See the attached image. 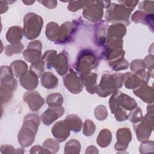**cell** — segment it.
<instances>
[{
	"instance_id": "obj_1",
	"label": "cell",
	"mask_w": 154,
	"mask_h": 154,
	"mask_svg": "<svg viewBox=\"0 0 154 154\" xmlns=\"http://www.w3.org/2000/svg\"><path fill=\"white\" fill-rule=\"evenodd\" d=\"M109 106L111 112L118 122L128 119L129 112L137 106L135 99L120 91L114 92L109 100Z\"/></svg>"
},
{
	"instance_id": "obj_2",
	"label": "cell",
	"mask_w": 154,
	"mask_h": 154,
	"mask_svg": "<svg viewBox=\"0 0 154 154\" xmlns=\"http://www.w3.org/2000/svg\"><path fill=\"white\" fill-rule=\"evenodd\" d=\"M40 123V118L36 114L29 113L24 117L17 135L18 142L22 147H27L34 143Z\"/></svg>"
},
{
	"instance_id": "obj_3",
	"label": "cell",
	"mask_w": 154,
	"mask_h": 154,
	"mask_svg": "<svg viewBox=\"0 0 154 154\" xmlns=\"http://www.w3.org/2000/svg\"><path fill=\"white\" fill-rule=\"evenodd\" d=\"M123 84V73H105L102 75L100 82L97 85L96 93L100 97H107L118 91L122 87Z\"/></svg>"
},
{
	"instance_id": "obj_4",
	"label": "cell",
	"mask_w": 154,
	"mask_h": 154,
	"mask_svg": "<svg viewBox=\"0 0 154 154\" xmlns=\"http://www.w3.org/2000/svg\"><path fill=\"white\" fill-rule=\"evenodd\" d=\"M154 108L153 102L148 103L147 107V114L143 117L142 120L134 124V129L137 138L140 141L148 140L154 128Z\"/></svg>"
},
{
	"instance_id": "obj_5",
	"label": "cell",
	"mask_w": 154,
	"mask_h": 154,
	"mask_svg": "<svg viewBox=\"0 0 154 154\" xmlns=\"http://www.w3.org/2000/svg\"><path fill=\"white\" fill-rule=\"evenodd\" d=\"M42 60L48 69L54 67L61 76L67 73L69 61L65 51H63L57 54L55 50L47 51L42 56Z\"/></svg>"
},
{
	"instance_id": "obj_6",
	"label": "cell",
	"mask_w": 154,
	"mask_h": 154,
	"mask_svg": "<svg viewBox=\"0 0 154 154\" xmlns=\"http://www.w3.org/2000/svg\"><path fill=\"white\" fill-rule=\"evenodd\" d=\"M132 11L123 4L111 3L106 8L105 18L108 22L120 23L126 26L130 24L129 16Z\"/></svg>"
},
{
	"instance_id": "obj_7",
	"label": "cell",
	"mask_w": 154,
	"mask_h": 154,
	"mask_svg": "<svg viewBox=\"0 0 154 154\" xmlns=\"http://www.w3.org/2000/svg\"><path fill=\"white\" fill-rule=\"evenodd\" d=\"M43 24L42 17L34 13H28L23 17V32L28 40L36 38L39 36Z\"/></svg>"
},
{
	"instance_id": "obj_8",
	"label": "cell",
	"mask_w": 154,
	"mask_h": 154,
	"mask_svg": "<svg viewBox=\"0 0 154 154\" xmlns=\"http://www.w3.org/2000/svg\"><path fill=\"white\" fill-rule=\"evenodd\" d=\"M97 58L94 52L89 49H84L78 54L75 64V69L80 75L91 72L97 64Z\"/></svg>"
},
{
	"instance_id": "obj_9",
	"label": "cell",
	"mask_w": 154,
	"mask_h": 154,
	"mask_svg": "<svg viewBox=\"0 0 154 154\" xmlns=\"http://www.w3.org/2000/svg\"><path fill=\"white\" fill-rule=\"evenodd\" d=\"M111 1H90L83 10V16L91 22L100 20L103 15V8H107L111 4Z\"/></svg>"
},
{
	"instance_id": "obj_10",
	"label": "cell",
	"mask_w": 154,
	"mask_h": 154,
	"mask_svg": "<svg viewBox=\"0 0 154 154\" xmlns=\"http://www.w3.org/2000/svg\"><path fill=\"white\" fill-rule=\"evenodd\" d=\"M66 88L73 94H78L83 89V84L80 76H78L73 69H70L68 73L63 78Z\"/></svg>"
},
{
	"instance_id": "obj_11",
	"label": "cell",
	"mask_w": 154,
	"mask_h": 154,
	"mask_svg": "<svg viewBox=\"0 0 154 154\" xmlns=\"http://www.w3.org/2000/svg\"><path fill=\"white\" fill-rule=\"evenodd\" d=\"M17 82L14 78L4 79L1 81V105L8 102L11 99L13 92L16 90Z\"/></svg>"
},
{
	"instance_id": "obj_12",
	"label": "cell",
	"mask_w": 154,
	"mask_h": 154,
	"mask_svg": "<svg viewBox=\"0 0 154 154\" xmlns=\"http://www.w3.org/2000/svg\"><path fill=\"white\" fill-rule=\"evenodd\" d=\"M116 137L117 141L114 145L115 150L120 152L126 150L132 140L131 130L128 128H119L116 132Z\"/></svg>"
},
{
	"instance_id": "obj_13",
	"label": "cell",
	"mask_w": 154,
	"mask_h": 154,
	"mask_svg": "<svg viewBox=\"0 0 154 154\" xmlns=\"http://www.w3.org/2000/svg\"><path fill=\"white\" fill-rule=\"evenodd\" d=\"M23 100L28 104L29 108L32 111L39 110L45 103L44 99L37 91L30 90L23 95Z\"/></svg>"
},
{
	"instance_id": "obj_14",
	"label": "cell",
	"mask_w": 154,
	"mask_h": 154,
	"mask_svg": "<svg viewBox=\"0 0 154 154\" xmlns=\"http://www.w3.org/2000/svg\"><path fill=\"white\" fill-rule=\"evenodd\" d=\"M64 113V108L61 106H49L41 115L40 119L42 122L46 126L51 125L53 122L61 117Z\"/></svg>"
},
{
	"instance_id": "obj_15",
	"label": "cell",
	"mask_w": 154,
	"mask_h": 154,
	"mask_svg": "<svg viewBox=\"0 0 154 154\" xmlns=\"http://www.w3.org/2000/svg\"><path fill=\"white\" fill-rule=\"evenodd\" d=\"M52 134L58 142H63L69 137L70 130L64 120L55 123L51 129Z\"/></svg>"
},
{
	"instance_id": "obj_16",
	"label": "cell",
	"mask_w": 154,
	"mask_h": 154,
	"mask_svg": "<svg viewBox=\"0 0 154 154\" xmlns=\"http://www.w3.org/2000/svg\"><path fill=\"white\" fill-rule=\"evenodd\" d=\"M152 87L149 86L147 83H142L139 87L134 89L133 93L143 102L150 103L153 102L154 92Z\"/></svg>"
},
{
	"instance_id": "obj_17",
	"label": "cell",
	"mask_w": 154,
	"mask_h": 154,
	"mask_svg": "<svg viewBox=\"0 0 154 154\" xmlns=\"http://www.w3.org/2000/svg\"><path fill=\"white\" fill-rule=\"evenodd\" d=\"M126 33V26L123 23H116L109 26L106 31V40L122 39Z\"/></svg>"
},
{
	"instance_id": "obj_18",
	"label": "cell",
	"mask_w": 154,
	"mask_h": 154,
	"mask_svg": "<svg viewBox=\"0 0 154 154\" xmlns=\"http://www.w3.org/2000/svg\"><path fill=\"white\" fill-rule=\"evenodd\" d=\"M38 78L35 73L29 70L20 77V84L26 90H33L38 85Z\"/></svg>"
},
{
	"instance_id": "obj_19",
	"label": "cell",
	"mask_w": 154,
	"mask_h": 154,
	"mask_svg": "<svg viewBox=\"0 0 154 154\" xmlns=\"http://www.w3.org/2000/svg\"><path fill=\"white\" fill-rule=\"evenodd\" d=\"M83 85L85 87L86 90L90 94H94L97 90V75L93 72H90L85 75H80Z\"/></svg>"
},
{
	"instance_id": "obj_20",
	"label": "cell",
	"mask_w": 154,
	"mask_h": 154,
	"mask_svg": "<svg viewBox=\"0 0 154 154\" xmlns=\"http://www.w3.org/2000/svg\"><path fill=\"white\" fill-rule=\"evenodd\" d=\"M131 20L135 23H141L148 25L153 32V14H146L143 11L137 10L132 15Z\"/></svg>"
},
{
	"instance_id": "obj_21",
	"label": "cell",
	"mask_w": 154,
	"mask_h": 154,
	"mask_svg": "<svg viewBox=\"0 0 154 154\" xmlns=\"http://www.w3.org/2000/svg\"><path fill=\"white\" fill-rule=\"evenodd\" d=\"M108 23L103 20L96 25L94 29V38L96 44L99 46H105L106 38V31Z\"/></svg>"
},
{
	"instance_id": "obj_22",
	"label": "cell",
	"mask_w": 154,
	"mask_h": 154,
	"mask_svg": "<svg viewBox=\"0 0 154 154\" xmlns=\"http://www.w3.org/2000/svg\"><path fill=\"white\" fill-rule=\"evenodd\" d=\"M75 25L72 22H66L60 26V37L58 43H66L74 33Z\"/></svg>"
},
{
	"instance_id": "obj_23",
	"label": "cell",
	"mask_w": 154,
	"mask_h": 154,
	"mask_svg": "<svg viewBox=\"0 0 154 154\" xmlns=\"http://www.w3.org/2000/svg\"><path fill=\"white\" fill-rule=\"evenodd\" d=\"M23 34V29L20 26H13L8 28L5 37L10 44H13L20 42Z\"/></svg>"
},
{
	"instance_id": "obj_24",
	"label": "cell",
	"mask_w": 154,
	"mask_h": 154,
	"mask_svg": "<svg viewBox=\"0 0 154 154\" xmlns=\"http://www.w3.org/2000/svg\"><path fill=\"white\" fill-rule=\"evenodd\" d=\"M123 83L126 88L135 89L143 82L136 74L132 72H126L123 74Z\"/></svg>"
},
{
	"instance_id": "obj_25",
	"label": "cell",
	"mask_w": 154,
	"mask_h": 154,
	"mask_svg": "<svg viewBox=\"0 0 154 154\" xmlns=\"http://www.w3.org/2000/svg\"><path fill=\"white\" fill-rule=\"evenodd\" d=\"M64 122L70 131L75 132H78L81 131L82 126V122L80 117L75 114H70L67 116Z\"/></svg>"
},
{
	"instance_id": "obj_26",
	"label": "cell",
	"mask_w": 154,
	"mask_h": 154,
	"mask_svg": "<svg viewBox=\"0 0 154 154\" xmlns=\"http://www.w3.org/2000/svg\"><path fill=\"white\" fill-rule=\"evenodd\" d=\"M41 84L47 89H52L58 84V79L52 72H46L41 76Z\"/></svg>"
},
{
	"instance_id": "obj_27",
	"label": "cell",
	"mask_w": 154,
	"mask_h": 154,
	"mask_svg": "<svg viewBox=\"0 0 154 154\" xmlns=\"http://www.w3.org/2000/svg\"><path fill=\"white\" fill-rule=\"evenodd\" d=\"M46 35L47 38L53 42L58 43L60 37V26L54 22H51L46 27Z\"/></svg>"
},
{
	"instance_id": "obj_28",
	"label": "cell",
	"mask_w": 154,
	"mask_h": 154,
	"mask_svg": "<svg viewBox=\"0 0 154 154\" xmlns=\"http://www.w3.org/2000/svg\"><path fill=\"white\" fill-rule=\"evenodd\" d=\"M23 57L29 63H34L42 58V50L34 48H27L23 52Z\"/></svg>"
},
{
	"instance_id": "obj_29",
	"label": "cell",
	"mask_w": 154,
	"mask_h": 154,
	"mask_svg": "<svg viewBox=\"0 0 154 154\" xmlns=\"http://www.w3.org/2000/svg\"><path fill=\"white\" fill-rule=\"evenodd\" d=\"M10 67L12 69L14 75L16 77L20 78L26 72H28V67L27 64L22 60H15L13 61L11 64Z\"/></svg>"
},
{
	"instance_id": "obj_30",
	"label": "cell",
	"mask_w": 154,
	"mask_h": 154,
	"mask_svg": "<svg viewBox=\"0 0 154 154\" xmlns=\"http://www.w3.org/2000/svg\"><path fill=\"white\" fill-rule=\"evenodd\" d=\"M112 140V134L108 129H102L96 139L97 144L101 147H106L109 146Z\"/></svg>"
},
{
	"instance_id": "obj_31",
	"label": "cell",
	"mask_w": 154,
	"mask_h": 154,
	"mask_svg": "<svg viewBox=\"0 0 154 154\" xmlns=\"http://www.w3.org/2000/svg\"><path fill=\"white\" fill-rule=\"evenodd\" d=\"M46 101L49 106H61L63 103V97L60 93H54L47 96Z\"/></svg>"
},
{
	"instance_id": "obj_32",
	"label": "cell",
	"mask_w": 154,
	"mask_h": 154,
	"mask_svg": "<svg viewBox=\"0 0 154 154\" xmlns=\"http://www.w3.org/2000/svg\"><path fill=\"white\" fill-rule=\"evenodd\" d=\"M81 150V144L76 139H72L68 141L64 147L65 154L67 153H79Z\"/></svg>"
},
{
	"instance_id": "obj_33",
	"label": "cell",
	"mask_w": 154,
	"mask_h": 154,
	"mask_svg": "<svg viewBox=\"0 0 154 154\" xmlns=\"http://www.w3.org/2000/svg\"><path fill=\"white\" fill-rule=\"evenodd\" d=\"M24 46L21 42L7 45L5 49V55L10 57L14 54H18L22 52Z\"/></svg>"
},
{
	"instance_id": "obj_34",
	"label": "cell",
	"mask_w": 154,
	"mask_h": 154,
	"mask_svg": "<svg viewBox=\"0 0 154 154\" xmlns=\"http://www.w3.org/2000/svg\"><path fill=\"white\" fill-rule=\"evenodd\" d=\"M43 147L48 150L51 153H55L60 149L59 142L53 138L46 139L43 143Z\"/></svg>"
},
{
	"instance_id": "obj_35",
	"label": "cell",
	"mask_w": 154,
	"mask_h": 154,
	"mask_svg": "<svg viewBox=\"0 0 154 154\" xmlns=\"http://www.w3.org/2000/svg\"><path fill=\"white\" fill-rule=\"evenodd\" d=\"M90 2V1H71L67 6L69 11L75 12L81 8H84Z\"/></svg>"
},
{
	"instance_id": "obj_36",
	"label": "cell",
	"mask_w": 154,
	"mask_h": 154,
	"mask_svg": "<svg viewBox=\"0 0 154 154\" xmlns=\"http://www.w3.org/2000/svg\"><path fill=\"white\" fill-rule=\"evenodd\" d=\"M143 113L142 110L139 107H136L132 111H131L129 113L128 119L132 123H137L140 122L143 119Z\"/></svg>"
},
{
	"instance_id": "obj_37",
	"label": "cell",
	"mask_w": 154,
	"mask_h": 154,
	"mask_svg": "<svg viewBox=\"0 0 154 154\" xmlns=\"http://www.w3.org/2000/svg\"><path fill=\"white\" fill-rule=\"evenodd\" d=\"M96 130V125L93 121L87 119L85 120L83 125L82 132L85 136L90 137L94 134Z\"/></svg>"
},
{
	"instance_id": "obj_38",
	"label": "cell",
	"mask_w": 154,
	"mask_h": 154,
	"mask_svg": "<svg viewBox=\"0 0 154 154\" xmlns=\"http://www.w3.org/2000/svg\"><path fill=\"white\" fill-rule=\"evenodd\" d=\"M44 66H45V63L42 58L40 60L34 63H32L31 65L30 66L29 70L35 73L38 77H41V76L43 73Z\"/></svg>"
},
{
	"instance_id": "obj_39",
	"label": "cell",
	"mask_w": 154,
	"mask_h": 154,
	"mask_svg": "<svg viewBox=\"0 0 154 154\" xmlns=\"http://www.w3.org/2000/svg\"><path fill=\"white\" fill-rule=\"evenodd\" d=\"M94 114L96 119L103 121L105 120L108 116L107 109L104 105H99L95 108Z\"/></svg>"
},
{
	"instance_id": "obj_40",
	"label": "cell",
	"mask_w": 154,
	"mask_h": 154,
	"mask_svg": "<svg viewBox=\"0 0 154 154\" xmlns=\"http://www.w3.org/2000/svg\"><path fill=\"white\" fill-rule=\"evenodd\" d=\"M153 4L152 1H143L139 4L138 8L146 14H153Z\"/></svg>"
},
{
	"instance_id": "obj_41",
	"label": "cell",
	"mask_w": 154,
	"mask_h": 154,
	"mask_svg": "<svg viewBox=\"0 0 154 154\" xmlns=\"http://www.w3.org/2000/svg\"><path fill=\"white\" fill-rule=\"evenodd\" d=\"M146 64L144 60L137 59L133 60L130 64V69L134 73L138 72L141 70H146Z\"/></svg>"
},
{
	"instance_id": "obj_42",
	"label": "cell",
	"mask_w": 154,
	"mask_h": 154,
	"mask_svg": "<svg viewBox=\"0 0 154 154\" xmlns=\"http://www.w3.org/2000/svg\"><path fill=\"white\" fill-rule=\"evenodd\" d=\"M154 143L153 141H149L146 140L144 141H143L141 146L139 148V151L141 153H150L153 152L154 146H153Z\"/></svg>"
},
{
	"instance_id": "obj_43",
	"label": "cell",
	"mask_w": 154,
	"mask_h": 154,
	"mask_svg": "<svg viewBox=\"0 0 154 154\" xmlns=\"http://www.w3.org/2000/svg\"><path fill=\"white\" fill-rule=\"evenodd\" d=\"M146 67L148 70V73L151 77L153 76V64H154V57L152 54L147 55L144 60Z\"/></svg>"
},
{
	"instance_id": "obj_44",
	"label": "cell",
	"mask_w": 154,
	"mask_h": 154,
	"mask_svg": "<svg viewBox=\"0 0 154 154\" xmlns=\"http://www.w3.org/2000/svg\"><path fill=\"white\" fill-rule=\"evenodd\" d=\"M14 76L11 67L8 66H2L1 67V79L6 78L14 77Z\"/></svg>"
},
{
	"instance_id": "obj_45",
	"label": "cell",
	"mask_w": 154,
	"mask_h": 154,
	"mask_svg": "<svg viewBox=\"0 0 154 154\" xmlns=\"http://www.w3.org/2000/svg\"><path fill=\"white\" fill-rule=\"evenodd\" d=\"M135 74H136L140 78V79L141 80V81L143 83L147 84V82L150 79V77H151L150 74L148 73V72L146 71L145 70L135 73Z\"/></svg>"
},
{
	"instance_id": "obj_46",
	"label": "cell",
	"mask_w": 154,
	"mask_h": 154,
	"mask_svg": "<svg viewBox=\"0 0 154 154\" xmlns=\"http://www.w3.org/2000/svg\"><path fill=\"white\" fill-rule=\"evenodd\" d=\"M129 67V63L126 60L125 58L120 61L119 63H118L117 65H116L114 67H112V70L114 71H119V70H125L127 69Z\"/></svg>"
},
{
	"instance_id": "obj_47",
	"label": "cell",
	"mask_w": 154,
	"mask_h": 154,
	"mask_svg": "<svg viewBox=\"0 0 154 154\" xmlns=\"http://www.w3.org/2000/svg\"><path fill=\"white\" fill-rule=\"evenodd\" d=\"M29 153L31 154L34 153H51L48 150L40 146H34L31 147Z\"/></svg>"
},
{
	"instance_id": "obj_48",
	"label": "cell",
	"mask_w": 154,
	"mask_h": 154,
	"mask_svg": "<svg viewBox=\"0 0 154 154\" xmlns=\"http://www.w3.org/2000/svg\"><path fill=\"white\" fill-rule=\"evenodd\" d=\"M39 3L42 4L43 5L46 7L48 8L52 9L57 7V1L54 0H48V1H38Z\"/></svg>"
},
{
	"instance_id": "obj_49",
	"label": "cell",
	"mask_w": 154,
	"mask_h": 154,
	"mask_svg": "<svg viewBox=\"0 0 154 154\" xmlns=\"http://www.w3.org/2000/svg\"><path fill=\"white\" fill-rule=\"evenodd\" d=\"M119 3L123 4L127 7L128 8L132 9L134 10L135 6L137 5V4L139 2L138 1H119Z\"/></svg>"
},
{
	"instance_id": "obj_50",
	"label": "cell",
	"mask_w": 154,
	"mask_h": 154,
	"mask_svg": "<svg viewBox=\"0 0 154 154\" xmlns=\"http://www.w3.org/2000/svg\"><path fill=\"white\" fill-rule=\"evenodd\" d=\"M1 153H14L16 149L11 145H3L1 147Z\"/></svg>"
},
{
	"instance_id": "obj_51",
	"label": "cell",
	"mask_w": 154,
	"mask_h": 154,
	"mask_svg": "<svg viewBox=\"0 0 154 154\" xmlns=\"http://www.w3.org/2000/svg\"><path fill=\"white\" fill-rule=\"evenodd\" d=\"M42 45L41 42L39 40H34L30 42L27 46V48H34L40 50H42Z\"/></svg>"
},
{
	"instance_id": "obj_52",
	"label": "cell",
	"mask_w": 154,
	"mask_h": 154,
	"mask_svg": "<svg viewBox=\"0 0 154 154\" xmlns=\"http://www.w3.org/2000/svg\"><path fill=\"white\" fill-rule=\"evenodd\" d=\"M8 4L6 1H0V9L1 14L5 13L8 9Z\"/></svg>"
},
{
	"instance_id": "obj_53",
	"label": "cell",
	"mask_w": 154,
	"mask_h": 154,
	"mask_svg": "<svg viewBox=\"0 0 154 154\" xmlns=\"http://www.w3.org/2000/svg\"><path fill=\"white\" fill-rule=\"evenodd\" d=\"M99 150H97V147L94 146H88L85 150V153H98Z\"/></svg>"
},
{
	"instance_id": "obj_54",
	"label": "cell",
	"mask_w": 154,
	"mask_h": 154,
	"mask_svg": "<svg viewBox=\"0 0 154 154\" xmlns=\"http://www.w3.org/2000/svg\"><path fill=\"white\" fill-rule=\"evenodd\" d=\"M34 1H22V2L26 4V5H31L34 3Z\"/></svg>"
},
{
	"instance_id": "obj_55",
	"label": "cell",
	"mask_w": 154,
	"mask_h": 154,
	"mask_svg": "<svg viewBox=\"0 0 154 154\" xmlns=\"http://www.w3.org/2000/svg\"><path fill=\"white\" fill-rule=\"evenodd\" d=\"M24 152H25V150L22 148H19V149H16V153H23Z\"/></svg>"
}]
</instances>
